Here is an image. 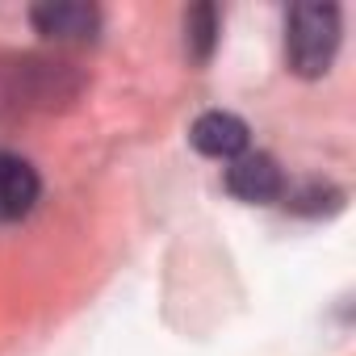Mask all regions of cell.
Returning <instances> with one entry per match:
<instances>
[{
	"label": "cell",
	"mask_w": 356,
	"mask_h": 356,
	"mask_svg": "<svg viewBox=\"0 0 356 356\" xmlns=\"http://www.w3.org/2000/svg\"><path fill=\"white\" fill-rule=\"evenodd\" d=\"M84 76L47 55H0V126H17L34 113H55L76 105Z\"/></svg>",
	"instance_id": "1"
},
{
	"label": "cell",
	"mask_w": 356,
	"mask_h": 356,
	"mask_svg": "<svg viewBox=\"0 0 356 356\" xmlns=\"http://www.w3.org/2000/svg\"><path fill=\"white\" fill-rule=\"evenodd\" d=\"M339 51V9L335 5H293L285 17V59L302 80H318L331 72Z\"/></svg>",
	"instance_id": "2"
},
{
	"label": "cell",
	"mask_w": 356,
	"mask_h": 356,
	"mask_svg": "<svg viewBox=\"0 0 356 356\" xmlns=\"http://www.w3.org/2000/svg\"><path fill=\"white\" fill-rule=\"evenodd\" d=\"M222 181H227V193L248 206H268L285 193V176H281L277 159L264 151H243L239 159H231Z\"/></svg>",
	"instance_id": "3"
},
{
	"label": "cell",
	"mask_w": 356,
	"mask_h": 356,
	"mask_svg": "<svg viewBox=\"0 0 356 356\" xmlns=\"http://www.w3.org/2000/svg\"><path fill=\"white\" fill-rule=\"evenodd\" d=\"M30 26L51 42H92L101 30V13L84 0H47L30 9Z\"/></svg>",
	"instance_id": "4"
},
{
	"label": "cell",
	"mask_w": 356,
	"mask_h": 356,
	"mask_svg": "<svg viewBox=\"0 0 356 356\" xmlns=\"http://www.w3.org/2000/svg\"><path fill=\"white\" fill-rule=\"evenodd\" d=\"M42 197V181L30 159L0 147V222H22Z\"/></svg>",
	"instance_id": "5"
},
{
	"label": "cell",
	"mask_w": 356,
	"mask_h": 356,
	"mask_svg": "<svg viewBox=\"0 0 356 356\" xmlns=\"http://www.w3.org/2000/svg\"><path fill=\"white\" fill-rule=\"evenodd\" d=\"M189 143H193L202 155L231 163V159H239V155L248 151V122L235 118V113H227V109H210V113H202V118L193 122Z\"/></svg>",
	"instance_id": "6"
},
{
	"label": "cell",
	"mask_w": 356,
	"mask_h": 356,
	"mask_svg": "<svg viewBox=\"0 0 356 356\" xmlns=\"http://www.w3.org/2000/svg\"><path fill=\"white\" fill-rule=\"evenodd\" d=\"M218 34H222V17H218V5L202 0L185 13V51L193 63H210L214 59V47H218Z\"/></svg>",
	"instance_id": "7"
},
{
	"label": "cell",
	"mask_w": 356,
	"mask_h": 356,
	"mask_svg": "<svg viewBox=\"0 0 356 356\" xmlns=\"http://www.w3.org/2000/svg\"><path fill=\"white\" fill-rule=\"evenodd\" d=\"M339 206H343V193L331 185H306V189L289 193V210H298V214H331Z\"/></svg>",
	"instance_id": "8"
}]
</instances>
